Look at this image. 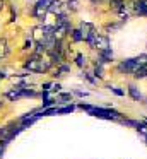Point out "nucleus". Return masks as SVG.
I'll use <instances>...</instances> for the list:
<instances>
[{
  "label": "nucleus",
  "instance_id": "nucleus-1",
  "mask_svg": "<svg viewBox=\"0 0 147 159\" xmlns=\"http://www.w3.org/2000/svg\"><path fill=\"white\" fill-rule=\"evenodd\" d=\"M55 58H53V53L44 50L41 53H34L31 58H27L26 62V69L31 70V72H46L51 65H53Z\"/></svg>",
  "mask_w": 147,
  "mask_h": 159
},
{
  "label": "nucleus",
  "instance_id": "nucleus-2",
  "mask_svg": "<svg viewBox=\"0 0 147 159\" xmlns=\"http://www.w3.org/2000/svg\"><path fill=\"white\" fill-rule=\"evenodd\" d=\"M87 43L91 45V48H96V50H99V52H104V50L109 48L108 38H106V36H103V34H99V33H94V34L89 38Z\"/></svg>",
  "mask_w": 147,
  "mask_h": 159
},
{
  "label": "nucleus",
  "instance_id": "nucleus-3",
  "mask_svg": "<svg viewBox=\"0 0 147 159\" xmlns=\"http://www.w3.org/2000/svg\"><path fill=\"white\" fill-rule=\"evenodd\" d=\"M50 11H51V0H38L33 9V14H34V17L43 19Z\"/></svg>",
  "mask_w": 147,
  "mask_h": 159
},
{
  "label": "nucleus",
  "instance_id": "nucleus-4",
  "mask_svg": "<svg viewBox=\"0 0 147 159\" xmlns=\"http://www.w3.org/2000/svg\"><path fill=\"white\" fill-rule=\"evenodd\" d=\"M79 31H80V34H82V39H85V41H89V38H91V36L96 33V31H94V26L89 24V22H84V24H80Z\"/></svg>",
  "mask_w": 147,
  "mask_h": 159
},
{
  "label": "nucleus",
  "instance_id": "nucleus-5",
  "mask_svg": "<svg viewBox=\"0 0 147 159\" xmlns=\"http://www.w3.org/2000/svg\"><path fill=\"white\" fill-rule=\"evenodd\" d=\"M135 12L139 16H147V0H137L135 2Z\"/></svg>",
  "mask_w": 147,
  "mask_h": 159
},
{
  "label": "nucleus",
  "instance_id": "nucleus-6",
  "mask_svg": "<svg viewBox=\"0 0 147 159\" xmlns=\"http://www.w3.org/2000/svg\"><path fill=\"white\" fill-rule=\"evenodd\" d=\"M7 52H9V46H7V39L0 38V60H2L3 57L7 55Z\"/></svg>",
  "mask_w": 147,
  "mask_h": 159
},
{
  "label": "nucleus",
  "instance_id": "nucleus-7",
  "mask_svg": "<svg viewBox=\"0 0 147 159\" xmlns=\"http://www.w3.org/2000/svg\"><path fill=\"white\" fill-rule=\"evenodd\" d=\"M109 2H111L113 9H115L116 12H122V11H123V7H125V4H123V0H109Z\"/></svg>",
  "mask_w": 147,
  "mask_h": 159
},
{
  "label": "nucleus",
  "instance_id": "nucleus-8",
  "mask_svg": "<svg viewBox=\"0 0 147 159\" xmlns=\"http://www.w3.org/2000/svg\"><path fill=\"white\" fill-rule=\"evenodd\" d=\"M130 94H132L133 99H140V93H137V89L133 86H130Z\"/></svg>",
  "mask_w": 147,
  "mask_h": 159
},
{
  "label": "nucleus",
  "instance_id": "nucleus-9",
  "mask_svg": "<svg viewBox=\"0 0 147 159\" xmlns=\"http://www.w3.org/2000/svg\"><path fill=\"white\" fill-rule=\"evenodd\" d=\"M72 38H74L75 41H80V39H82V34H80V31H79V29H75V31H72Z\"/></svg>",
  "mask_w": 147,
  "mask_h": 159
},
{
  "label": "nucleus",
  "instance_id": "nucleus-10",
  "mask_svg": "<svg viewBox=\"0 0 147 159\" xmlns=\"http://www.w3.org/2000/svg\"><path fill=\"white\" fill-rule=\"evenodd\" d=\"M74 108L72 106H67V108H62V110H57V113H68V111H72Z\"/></svg>",
  "mask_w": 147,
  "mask_h": 159
},
{
  "label": "nucleus",
  "instance_id": "nucleus-11",
  "mask_svg": "<svg viewBox=\"0 0 147 159\" xmlns=\"http://www.w3.org/2000/svg\"><path fill=\"white\" fill-rule=\"evenodd\" d=\"M3 149H5V140H0V156L3 154Z\"/></svg>",
  "mask_w": 147,
  "mask_h": 159
},
{
  "label": "nucleus",
  "instance_id": "nucleus-12",
  "mask_svg": "<svg viewBox=\"0 0 147 159\" xmlns=\"http://www.w3.org/2000/svg\"><path fill=\"white\" fill-rule=\"evenodd\" d=\"M113 93L118 94V96H123V91H120V89H113Z\"/></svg>",
  "mask_w": 147,
  "mask_h": 159
},
{
  "label": "nucleus",
  "instance_id": "nucleus-13",
  "mask_svg": "<svg viewBox=\"0 0 147 159\" xmlns=\"http://www.w3.org/2000/svg\"><path fill=\"white\" fill-rule=\"evenodd\" d=\"M77 63H79V65H82V63H84V62H82V55H77Z\"/></svg>",
  "mask_w": 147,
  "mask_h": 159
},
{
  "label": "nucleus",
  "instance_id": "nucleus-14",
  "mask_svg": "<svg viewBox=\"0 0 147 159\" xmlns=\"http://www.w3.org/2000/svg\"><path fill=\"white\" fill-rule=\"evenodd\" d=\"M2 5H3V4H2V0H0V11H2Z\"/></svg>",
  "mask_w": 147,
  "mask_h": 159
},
{
  "label": "nucleus",
  "instance_id": "nucleus-15",
  "mask_svg": "<svg viewBox=\"0 0 147 159\" xmlns=\"http://www.w3.org/2000/svg\"><path fill=\"white\" fill-rule=\"evenodd\" d=\"M92 2H101V0H92Z\"/></svg>",
  "mask_w": 147,
  "mask_h": 159
},
{
  "label": "nucleus",
  "instance_id": "nucleus-16",
  "mask_svg": "<svg viewBox=\"0 0 147 159\" xmlns=\"http://www.w3.org/2000/svg\"><path fill=\"white\" fill-rule=\"evenodd\" d=\"M0 108H2V101H0Z\"/></svg>",
  "mask_w": 147,
  "mask_h": 159
},
{
  "label": "nucleus",
  "instance_id": "nucleus-17",
  "mask_svg": "<svg viewBox=\"0 0 147 159\" xmlns=\"http://www.w3.org/2000/svg\"><path fill=\"white\" fill-rule=\"evenodd\" d=\"M145 140H147V135H145Z\"/></svg>",
  "mask_w": 147,
  "mask_h": 159
},
{
  "label": "nucleus",
  "instance_id": "nucleus-18",
  "mask_svg": "<svg viewBox=\"0 0 147 159\" xmlns=\"http://www.w3.org/2000/svg\"><path fill=\"white\" fill-rule=\"evenodd\" d=\"M145 125H147V120H145Z\"/></svg>",
  "mask_w": 147,
  "mask_h": 159
}]
</instances>
